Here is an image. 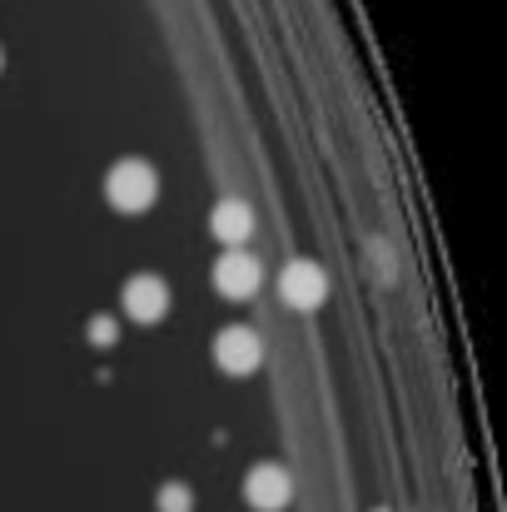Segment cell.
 Returning a JSON list of instances; mask_svg holds the SVG:
<instances>
[{"instance_id": "obj_4", "label": "cell", "mask_w": 507, "mask_h": 512, "mask_svg": "<svg viewBox=\"0 0 507 512\" xmlns=\"http://www.w3.org/2000/svg\"><path fill=\"white\" fill-rule=\"evenodd\" d=\"M214 289L224 299H249L259 289V259H249L244 249H224V259L214 264Z\"/></svg>"}, {"instance_id": "obj_6", "label": "cell", "mask_w": 507, "mask_h": 512, "mask_svg": "<svg viewBox=\"0 0 507 512\" xmlns=\"http://www.w3.org/2000/svg\"><path fill=\"white\" fill-rule=\"evenodd\" d=\"M214 363L224 373H254L259 368V339L249 329H224L214 339Z\"/></svg>"}, {"instance_id": "obj_9", "label": "cell", "mask_w": 507, "mask_h": 512, "mask_svg": "<svg viewBox=\"0 0 507 512\" xmlns=\"http://www.w3.org/2000/svg\"><path fill=\"white\" fill-rule=\"evenodd\" d=\"M90 339L95 343H115V319H95V324H90Z\"/></svg>"}, {"instance_id": "obj_3", "label": "cell", "mask_w": 507, "mask_h": 512, "mask_svg": "<svg viewBox=\"0 0 507 512\" xmlns=\"http://www.w3.org/2000/svg\"><path fill=\"white\" fill-rule=\"evenodd\" d=\"M125 314H130L135 324H160V319L169 314L165 279H155V274H135V279L125 284Z\"/></svg>"}, {"instance_id": "obj_1", "label": "cell", "mask_w": 507, "mask_h": 512, "mask_svg": "<svg viewBox=\"0 0 507 512\" xmlns=\"http://www.w3.org/2000/svg\"><path fill=\"white\" fill-rule=\"evenodd\" d=\"M105 194H110L115 209L145 214V209L160 199V179H155V170H150L145 160H120V165L110 170V179H105Z\"/></svg>"}, {"instance_id": "obj_7", "label": "cell", "mask_w": 507, "mask_h": 512, "mask_svg": "<svg viewBox=\"0 0 507 512\" xmlns=\"http://www.w3.org/2000/svg\"><path fill=\"white\" fill-rule=\"evenodd\" d=\"M209 229H214V239L219 244H244L249 239V229H254V214H249V204L244 199H224V204H214V219H209Z\"/></svg>"}, {"instance_id": "obj_2", "label": "cell", "mask_w": 507, "mask_h": 512, "mask_svg": "<svg viewBox=\"0 0 507 512\" xmlns=\"http://www.w3.org/2000/svg\"><path fill=\"white\" fill-rule=\"evenodd\" d=\"M279 294L294 304V309H319L329 299V274L309 259H294L284 274H279Z\"/></svg>"}, {"instance_id": "obj_8", "label": "cell", "mask_w": 507, "mask_h": 512, "mask_svg": "<svg viewBox=\"0 0 507 512\" xmlns=\"http://www.w3.org/2000/svg\"><path fill=\"white\" fill-rule=\"evenodd\" d=\"M194 508V493L184 483H165L160 488V512H189Z\"/></svg>"}, {"instance_id": "obj_5", "label": "cell", "mask_w": 507, "mask_h": 512, "mask_svg": "<svg viewBox=\"0 0 507 512\" xmlns=\"http://www.w3.org/2000/svg\"><path fill=\"white\" fill-rule=\"evenodd\" d=\"M244 493H249V503H254L259 512H279V508H289L294 483H289V473H284L279 463H259V468L249 473Z\"/></svg>"}]
</instances>
